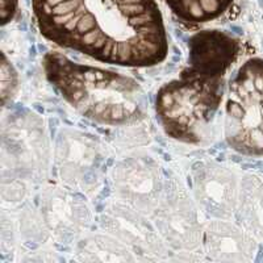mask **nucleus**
Here are the masks:
<instances>
[{
	"label": "nucleus",
	"mask_w": 263,
	"mask_h": 263,
	"mask_svg": "<svg viewBox=\"0 0 263 263\" xmlns=\"http://www.w3.org/2000/svg\"><path fill=\"white\" fill-rule=\"evenodd\" d=\"M1 99L5 104L8 98H11L17 87V74L11 63L8 62L5 54L1 55Z\"/></svg>",
	"instance_id": "nucleus-6"
},
{
	"label": "nucleus",
	"mask_w": 263,
	"mask_h": 263,
	"mask_svg": "<svg viewBox=\"0 0 263 263\" xmlns=\"http://www.w3.org/2000/svg\"><path fill=\"white\" fill-rule=\"evenodd\" d=\"M17 4L18 0H0V17L3 25L13 18L17 9Z\"/></svg>",
	"instance_id": "nucleus-7"
},
{
	"label": "nucleus",
	"mask_w": 263,
	"mask_h": 263,
	"mask_svg": "<svg viewBox=\"0 0 263 263\" xmlns=\"http://www.w3.org/2000/svg\"><path fill=\"white\" fill-rule=\"evenodd\" d=\"M183 21L191 24L211 21L227 11L232 0H166Z\"/></svg>",
	"instance_id": "nucleus-5"
},
{
	"label": "nucleus",
	"mask_w": 263,
	"mask_h": 263,
	"mask_svg": "<svg viewBox=\"0 0 263 263\" xmlns=\"http://www.w3.org/2000/svg\"><path fill=\"white\" fill-rule=\"evenodd\" d=\"M225 138L248 157H263V59L252 58L238 69L228 88Z\"/></svg>",
	"instance_id": "nucleus-4"
},
{
	"label": "nucleus",
	"mask_w": 263,
	"mask_h": 263,
	"mask_svg": "<svg viewBox=\"0 0 263 263\" xmlns=\"http://www.w3.org/2000/svg\"><path fill=\"white\" fill-rule=\"evenodd\" d=\"M42 66L53 87L90 120L116 127L135 123L145 114V92L128 75L74 62L59 53L45 55Z\"/></svg>",
	"instance_id": "nucleus-2"
},
{
	"label": "nucleus",
	"mask_w": 263,
	"mask_h": 263,
	"mask_svg": "<svg viewBox=\"0 0 263 263\" xmlns=\"http://www.w3.org/2000/svg\"><path fill=\"white\" fill-rule=\"evenodd\" d=\"M33 12L48 40L100 62L147 67L167 57L155 0H33Z\"/></svg>",
	"instance_id": "nucleus-1"
},
{
	"label": "nucleus",
	"mask_w": 263,
	"mask_h": 263,
	"mask_svg": "<svg viewBox=\"0 0 263 263\" xmlns=\"http://www.w3.org/2000/svg\"><path fill=\"white\" fill-rule=\"evenodd\" d=\"M227 71L188 62L179 77L157 92L155 112L162 128L180 142L199 143L223 102Z\"/></svg>",
	"instance_id": "nucleus-3"
}]
</instances>
